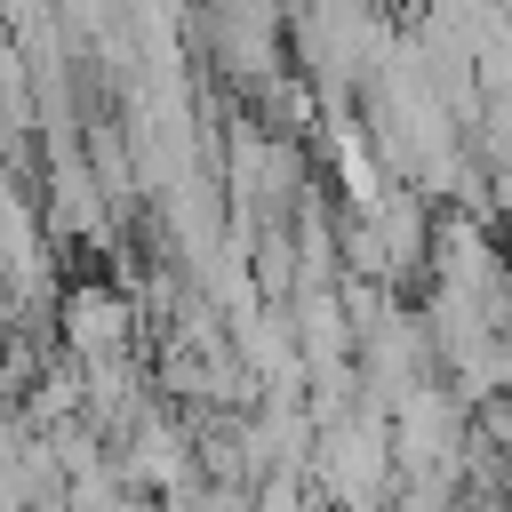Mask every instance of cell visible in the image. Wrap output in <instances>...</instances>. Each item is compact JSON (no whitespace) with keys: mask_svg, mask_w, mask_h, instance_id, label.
<instances>
[{"mask_svg":"<svg viewBox=\"0 0 512 512\" xmlns=\"http://www.w3.org/2000/svg\"><path fill=\"white\" fill-rule=\"evenodd\" d=\"M312 488H320V504H336V512H392V496H400L392 416H384L368 392H360L344 416L320 424V440H312Z\"/></svg>","mask_w":512,"mask_h":512,"instance_id":"6da1fadb","label":"cell"},{"mask_svg":"<svg viewBox=\"0 0 512 512\" xmlns=\"http://www.w3.org/2000/svg\"><path fill=\"white\" fill-rule=\"evenodd\" d=\"M472 456V408L448 376H424L416 392L392 400V464L408 488H464Z\"/></svg>","mask_w":512,"mask_h":512,"instance_id":"7a4b0ae2","label":"cell"},{"mask_svg":"<svg viewBox=\"0 0 512 512\" xmlns=\"http://www.w3.org/2000/svg\"><path fill=\"white\" fill-rule=\"evenodd\" d=\"M136 328H144V304L120 280H72L56 296V344L80 368L88 360H136Z\"/></svg>","mask_w":512,"mask_h":512,"instance_id":"3957f363","label":"cell"},{"mask_svg":"<svg viewBox=\"0 0 512 512\" xmlns=\"http://www.w3.org/2000/svg\"><path fill=\"white\" fill-rule=\"evenodd\" d=\"M192 32L208 40V56H216L240 88H264V80L288 72V56H280L288 16H272V8H208V16H192Z\"/></svg>","mask_w":512,"mask_h":512,"instance_id":"277c9868","label":"cell"},{"mask_svg":"<svg viewBox=\"0 0 512 512\" xmlns=\"http://www.w3.org/2000/svg\"><path fill=\"white\" fill-rule=\"evenodd\" d=\"M168 512H256V488H232V480H200V488H184Z\"/></svg>","mask_w":512,"mask_h":512,"instance_id":"5b68a950","label":"cell"},{"mask_svg":"<svg viewBox=\"0 0 512 512\" xmlns=\"http://www.w3.org/2000/svg\"><path fill=\"white\" fill-rule=\"evenodd\" d=\"M312 512H336V504H312Z\"/></svg>","mask_w":512,"mask_h":512,"instance_id":"8992f818","label":"cell"}]
</instances>
